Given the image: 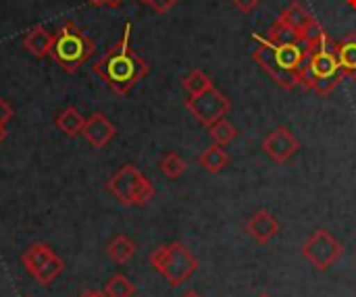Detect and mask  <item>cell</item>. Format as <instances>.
<instances>
[{
    "instance_id": "cell-1",
    "label": "cell",
    "mask_w": 356,
    "mask_h": 297,
    "mask_svg": "<svg viewBox=\"0 0 356 297\" xmlns=\"http://www.w3.org/2000/svg\"><path fill=\"white\" fill-rule=\"evenodd\" d=\"M131 23L125 25L121 40L106 50V54L94 62V73L108 85L111 92L123 96L131 92L136 83H140L148 73L150 65L131 48Z\"/></svg>"
},
{
    "instance_id": "cell-2",
    "label": "cell",
    "mask_w": 356,
    "mask_h": 297,
    "mask_svg": "<svg viewBox=\"0 0 356 297\" xmlns=\"http://www.w3.org/2000/svg\"><path fill=\"white\" fill-rule=\"evenodd\" d=\"M257 42V50L252 52V60L286 92L300 85V67L307 56V48L302 42L296 44H271L265 35H252Z\"/></svg>"
},
{
    "instance_id": "cell-3",
    "label": "cell",
    "mask_w": 356,
    "mask_h": 297,
    "mask_svg": "<svg viewBox=\"0 0 356 297\" xmlns=\"http://www.w3.org/2000/svg\"><path fill=\"white\" fill-rule=\"evenodd\" d=\"M342 79L344 77L336 54V42L330 35L317 48H307V56L300 67L302 90H313L319 96H330Z\"/></svg>"
},
{
    "instance_id": "cell-4",
    "label": "cell",
    "mask_w": 356,
    "mask_h": 297,
    "mask_svg": "<svg viewBox=\"0 0 356 297\" xmlns=\"http://www.w3.org/2000/svg\"><path fill=\"white\" fill-rule=\"evenodd\" d=\"M94 50V42L83 33V29L73 21H65L52 35L50 56L65 73H75L90 60Z\"/></svg>"
},
{
    "instance_id": "cell-5",
    "label": "cell",
    "mask_w": 356,
    "mask_h": 297,
    "mask_svg": "<svg viewBox=\"0 0 356 297\" xmlns=\"http://www.w3.org/2000/svg\"><path fill=\"white\" fill-rule=\"evenodd\" d=\"M150 264L171 287L184 285L198 269L196 256L179 241H173L169 246H161V248L152 250Z\"/></svg>"
},
{
    "instance_id": "cell-6",
    "label": "cell",
    "mask_w": 356,
    "mask_h": 297,
    "mask_svg": "<svg viewBox=\"0 0 356 297\" xmlns=\"http://www.w3.org/2000/svg\"><path fill=\"white\" fill-rule=\"evenodd\" d=\"M106 189L115 196V200L123 206H146L154 198L152 183L134 167H121L106 183Z\"/></svg>"
},
{
    "instance_id": "cell-7",
    "label": "cell",
    "mask_w": 356,
    "mask_h": 297,
    "mask_svg": "<svg viewBox=\"0 0 356 297\" xmlns=\"http://www.w3.org/2000/svg\"><path fill=\"white\" fill-rule=\"evenodd\" d=\"M186 108L200 125L211 127L219 119L227 117V112L232 110V100L213 85L198 96H190L186 100Z\"/></svg>"
},
{
    "instance_id": "cell-8",
    "label": "cell",
    "mask_w": 356,
    "mask_h": 297,
    "mask_svg": "<svg viewBox=\"0 0 356 297\" xmlns=\"http://www.w3.org/2000/svg\"><path fill=\"white\" fill-rule=\"evenodd\" d=\"M344 252V246L325 229H317L302 246V256L317 269L327 271L332 269Z\"/></svg>"
},
{
    "instance_id": "cell-9",
    "label": "cell",
    "mask_w": 356,
    "mask_h": 297,
    "mask_svg": "<svg viewBox=\"0 0 356 297\" xmlns=\"http://www.w3.org/2000/svg\"><path fill=\"white\" fill-rule=\"evenodd\" d=\"M300 150L298 137L284 125L275 127L265 139H263V152L277 164H286L296 152Z\"/></svg>"
},
{
    "instance_id": "cell-10",
    "label": "cell",
    "mask_w": 356,
    "mask_h": 297,
    "mask_svg": "<svg viewBox=\"0 0 356 297\" xmlns=\"http://www.w3.org/2000/svg\"><path fill=\"white\" fill-rule=\"evenodd\" d=\"M244 229H246V233H248L257 244L267 246V244L280 233V223H277V219H275L267 208H263V210H257V212L246 221Z\"/></svg>"
},
{
    "instance_id": "cell-11",
    "label": "cell",
    "mask_w": 356,
    "mask_h": 297,
    "mask_svg": "<svg viewBox=\"0 0 356 297\" xmlns=\"http://www.w3.org/2000/svg\"><path fill=\"white\" fill-rule=\"evenodd\" d=\"M117 133V127L102 114V112H96L92 114L90 119H86V125L81 129V135L88 139V144L96 150L104 148Z\"/></svg>"
},
{
    "instance_id": "cell-12",
    "label": "cell",
    "mask_w": 356,
    "mask_h": 297,
    "mask_svg": "<svg viewBox=\"0 0 356 297\" xmlns=\"http://www.w3.org/2000/svg\"><path fill=\"white\" fill-rule=\"evenodd\" d=\"M336 54L344 79H356V33L344 35L336 42Z\"/></svg>"
},
{
    "instance_id": "cell-13",
    "label": "cell",
    "mask_w": 356,
    "mask_h": 297,
    "mask_svg": "<svg viewBox=\"0 0 356 297\" xmlns=\"http://www.w3.org/2000/svg\"><path fill=\"white\" fill-rule=\"evenodd\" d=\"M280 19L300 37V42H302V33L307 31V27H309V23L315 19L313 15H311V10L300 2V0H296V2H292L288 8H284V12L280 15Z\"/></svg>"
},
{
    "instance_id": "cell-14",
    "label": "cell",
    "mask_w": 356,
    "mask_h": 297,
    "mask_svg": "<svg viewBox=\"0 0 356 297\" xmlns=\"http://www.w3.org/2000/svg\"><path fill=\"white\" fill-rule=\"evenodd\" d=\"M50 46H52V33H48V29L42 25H33L23 35V48L35 58H44L46 54H50Z\"/></svg>"
},
{
    "instance_id": "cell-15",
    "label": "cell",
    "mask_w": 356,
    "mask_h": 297,
    "mask_svg": "<svg viewBox=\"0 0 356 297\" xmlns=\"http://www.w3.org/2000/svg\"><path fill=\"white\" fill-rule=\"evenodd\" d=\"M54 256H56V254L52 252V248H50L48 244H33V246H29V248L25 250V254L21 256V262H23L25 271H27L31 277H35V275H38Z\"/></svg>"
},
{
    "instance_id": "cell-16",
    "label": "cell",
    "mask_w": 356,
    "mask_h": 297,
    "mask_svg": "<svg viewBox=\"0 0 356 297\" xmlns=\"http://www.w3.org/2000/svg\"><path fill=\"white\" fill-rule=\"evenodd\" d=\"M229 162H232L229 154H227L221 146H217V144L209 146V148L202 150L200 156H198V164H200L207 173H211V175L221 173Z\"/></svg>"
},
{
    "instance_id": "cell-17",
    "label": "cell",
    "mask_w": 356,
    "mask_h": 297,
    "mask_svg": "<svg viewBox=\"0 0 356 297\" xmlns=\"http://www.w3.org/2000/svg\"><path fill=\"white\" fill-rule=\"evenodd\" d=\"M54 123H56L58 131H63L67 137H75V135L81 133V129H83V125H86V119L79 114V110H77L75 106H67V108L56 117Z\"/></svg>"
},
{
    "instance_id": "cell-18",
    "label": "cell",
    "mask_w": 356,
    "mask_h": 297,
    "mask_svg": "<svg viewBox=\"0 0 356 297\" xmlns=\"http://www.w3.org/2000/svg\"><path fill=\"white\" fill-rule=\"evenodd\" d=\"M106 254L115 264H125L134 258L136 254V244L125 237V235H117L115 239H111V244L106 246Z\"/></svg>"
},
{
    "instance_id": "cell-19",
    "label": "cell",
    "mask_w": 356,
    "mask_h": 297,
    "mask_svg": "<svg viewBox=\"0 0 356 297\" xmlns=\"http://www.w3.org/2000/svg\"><path fill=\"white\" fill-rule=\"evenodd\" d=\"M209 135H211V139H213V144H217V146H221V148H225V146H229L234 139H236V135H238V129L223 117V119H219L217 123H213L211 127H209Z\"/></svg>"
},
{
    "instance_id": "cell-20",
    "label": "cell",
    "mask_w": 356,
    "mask_h": 297,
    "mask_svg": "<svg viewBox=\"0 0 356 297\" xmlns=\"http://www.w3.org/2000/svg\"><path fill=\"white\" fill-rule=\"evenodd\" d=\"M181 85H184V90H186L190 96H198V94L207 92L209 87H213V81H211V77H209L202 69H192V71L184 77Z\"/></svg>"
},
{
    "instance_id": "cell-21",
    "label": "cell",
    "mask_w": 356,
    "mask_h": 297,
    "mask_svg": "<svg viewBox=\"0 0 356 297\" xmlns=\"http://www.w3.org/2000/svg\"><path fill=\"white\" fill-rule=\"evenodd\" d=\"M265 40L271 42V44H296V42H300V37H298V35H296L280 17H277L275 23L267 29Z\"/></svg>"
},
{
    "instance_id": "cell-22",
    "label": "cell",
    "mask_w": 356,
    "mask_h": 297,
    "mask_svg": "<svg viewBox=\"0 0 356 297\" xmlns=\"http://www.w3.org/2000/svg\"><path fill=\"white\" fill-rule=\"evenodd\" d=\"M159 169H161V173H163L165 177H169V179H179V177L186 173L188 164H186V160H184L179 154L169 152V154H165V156L161 158Z\"/></svg>"
},
{
    "instance_id": "cell-23",
    "label": "cell",
    "mask_w": 356,
    "mask_h": 297,
    "mask_svg": "<svg viewBox=\"0 0 356 297\" xmlns=\"http://www.w3.org/2000/svg\"><path fill=\"white\" fill-rule=\"evenodd\" d=\"M104 294L108 297H131L136 294V285L125 275H115L108 279Z\"/></svg>"
},
{
    "instance_id": "cell-24",
    "label": "cell",
    "mask_w": 356,
    "mask_h": 297,
    "mask_svg": "<svg viewBox=\"0 0 356 297\" xmlns=\"http://www.w3.org/2000/svg\"><path fill=\"white\" fill-rule=\"evenodd\" d=\"M63 269H65L63 260H60L58 256H54V258H52V260H50V262H48V264H46V266H44V269H42L33 279H35L40 285H50V283H52V281L63 273Z\"/></svg>"
},
{
    "instance_id": "cell-25",
    "label": "cell",
    "mask_w": 356,
    "mask_h": 297,
    "mask_svg": "<svg viewBox=\"0 0 356 297\" xmlns=\"http://www.w3.org/2000/svg\"><path fill=\"white\" fill-rule=\"evenodd\" d=\"M325 37H327V33H325L323 25H321L317 19H313V21L309 23L307 31L302 33V44H305L307 48H317Z\"/></svg>"
},
{
    "instance_id": "cell-26",
    "label": "cell",
    "mask_w": 356,
    "mask_h": 297,
    "mask_svg": "<svg viewBox=\"0 0 356 297\" xmlns=\"http://www.w3.org/2000/svg\"><path fill=\"white\" fill-rule=\"evenodd\" d=\"M146 4H150L152 6V10H156V12H169L175 4H177V0H148Z\"/></svg>"
},
{
    "instance_id": "cell-27",
    "label": "cell",
    "mask_w": 356,
    "mask_h": 297,
    "mask_svg": "<svg viewBox=\"0 0 356 297\" xmlns=\"http://www.w3.org/2000/svg\"><path fill=\"white\" fill-rule=\"evenodd\" d=\"M234 6L244 15H250L259 6V0H234Z\"/></svg>"
},
{
    "instance_id": "cell-28",
    "label": "cell",
    "mask_w": 356,
    "mask_h": 297,
    "mask_svg": "<svg viewBox=\"0 0 356 297\" xmlns=\"http://www.w3.org/2000/svg\"><path fill=\"white\" fill-rule=\"evenodd\" d=\"M10 119H13V106L4 98H0V125H6Z\"/></svg>"
},
{
    "instance_id": "cell-29",
    "label": "cell",
    "mask_w": 356,
    "mask_h": 297,
    "mask_svg": "<svg viewBox=\"0 0 356 297\" xmlns=\"http://www.w3.org/2000/svg\"><path fill=\"white\" fill-rule=\"evenodd\" d=\"M86 297H108L104 291H94V289H88L86 291Z\"/></svg>"
},
{
    "instance_id": "cell-30",
    "label": "cell",
    "mask_w": 356,
    "mask_h": 297,
    "mask_svg": "<svg viewBox=\"0 0 356 297\" xmlns=\"http://www.w3.org/2000/svg\"><path fill=\"white\" fill-rule=\"evenodd\" d=\"M88 4H92V6H96V8H100V6H104V4H106V0H88Z\"/></svg>"
},
{
    "instance_id": "cell-31",
    "label": "cell",
    "mask_w": 356,
    "mask_h": 297,
    "mask_svg": "<svg viewBox=\"0 0 356 297\" xmlns=\"http://www.w3.org/2000/svg\"><path fill=\"white\" fill-rule=\"evenodd\" d=\"M4 139H6V127H4V125H0V144H2Z\"/></svg>"
},
{
    "instance_id": "cell-32",
    "label": "cell",
    "mask_w": 356,
    "mask_h": 297,
    "mask_svg": "<svg viewBox=\"0 0 356 297\" xmlns=\"http://www.w3.org/2000/svg\"><path fill=\"white\" fill-rule=\"evenodd\" d=\"M181 297H202V296H200L198 291H194V289H190V291H186V294H184V296H181Z\"/></svg>"
},
{
    "instance_id": "cell-33",
    "label": "cell",
    "mask_w": 356,
    "mask_h": 297,
    "mask_svg": "<svg viewBox=\"0 0 356 297\" xmlns=\"http://www.w3.org/2000/svg\"><path fill=\"white\" fill-rule=\"evenodd\" d=\"M121 2H123V0H106V6H113V8H115V6H119Z\"/></svg>"
},
{
    "instance_id": "cell-34",
    "label": "cell",
    "mask_w": 356,
    "mask_h": 297,
    "mask_svg": "<svg viewBox=\"0 0 356 297\" xmlns=\"http://www.w3.org/2000/svg\"><path fill=\"white\" fill-rule=\"evenodd\" d=\"M346 2H348V6H350V8H355L356 10V0H346Z\"/></svg>"
},
{
    "instance_id": "cell-35",
    "label": "cell",
    "mask_w": 356,
    "mask_h": 297,
    "mask_svg": "<svg viewBox=\"0 0 356 297\" xmlns=\"http://www.w3.org/2000/svg\"><path fill=\"white\" fill-rule=\"evenodd\" d=\"M259 297H271V296H267V294H263V296H259Z\"/></svg>"
},
{
    "instance_id": "cell-36",
    "label": "cell",
    "mask_w": 356,
    "mask_h": 297,
    "mask_svg": "<svg viewBox=\"0 0 356 297\" xmlns=\"http://www.w3.org/2000/svg\"><path fill=\"white\" fill-rule=\"evenodd\" d=\"M79 297H86V291H83V294H81V296H79Z\"/></svg>"
},
{
    "instance_id": "cell-37",
    "label": "cell",
    "mask_w": 356,
    "mask_h": 297,
    "mask_svg": "<svg viewBox=\"0 0 356 297\" xmlns=\"http://www.w3.org/2000/svg\"><path fill=\"white\" fill-rule=\"evenodd\" d=\"M142 2H148V0H142Z\"/></svg>"
}]
</instances>
